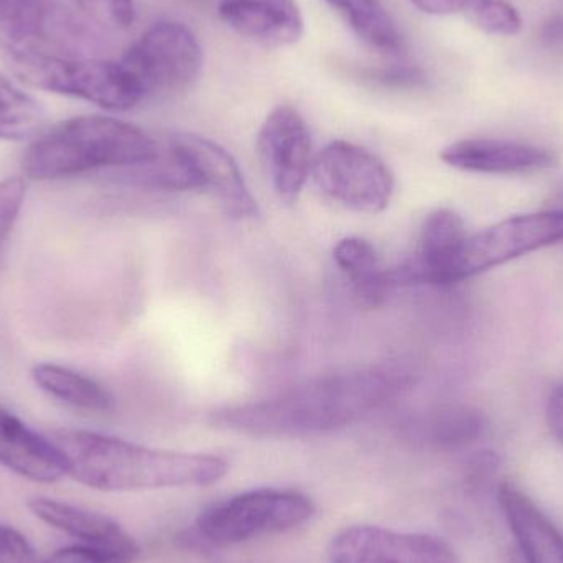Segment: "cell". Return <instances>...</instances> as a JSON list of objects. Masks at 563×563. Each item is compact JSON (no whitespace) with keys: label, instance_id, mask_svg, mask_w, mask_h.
<instances>
[{"label":"cell","instance_id":"1","mask_svg":"<svg viewBox=\"0 0 563 563\" xmlns=\"http://www.w3.org/2000/svg\"><path fill=\"white\" fill-rule=\"evenodd\" d=\"M409 383V374L397 367L341 371L314 377L271 399L221 407L210 413L208 422L260 439L320 435L369 416Z\"/></svg>","mask_w":563,"mask_h":563},{"label":"cell","instance_id":"2","mask_svg":"<svg viewBox=\"0 0 563 563\" xmlns=\"http://www.w3.org/2000/svg\"><path fill=\"white\" fill-rule=\"evenodd\" d=\"M53 443L62 453L66 475L98 492L200 488L220 482L230 468L221 456L148 449L82 430L56 433Z\"/></svg>","mask_w":563,"mask_h":563},{"label":"cell","instance_id":"3","mask_svg":"<svg viewBox=\"0 0 563 563\" xmlns=\"http://www.w3.org/2000/svg\"><path fill=\"white\" fill-rule=\"evenodd\" d=\"M161 154L152 135L106 115L59 122L26 148L22 170L32 180H62L101 168L142 167Z\"/></svg>","mask_w":563,"mask_h":563},{"label":"cell","instance_id":"4","mask_svg":"<svg viewBox=\"0 0 563 563\" xmlns=\"http://www.w3.org/2000/svg\"><path fill=\"white\" fill-rule=\"evenodd\" d=\"M0 53L10 71L26 85L85 99L108 111H129L147 96L122 62L59 55L42 43L9 36L0 42Z\"/></svg>","mask_w":563,"mask_h":563},{"label":"cell","instance_id":"5","mask_svg":"<svg viewBox=\"0 0 563 563\" xmlns=\"http://www.w3.org/2000/svg\"><path fill=\"white\" fill-rule=\"evenodd\" d=\"M313 512V503L301 493L251 489L205 508L197 518V532L210 544L227 548L290 531L305 525Z\"/></svg>","mask_w":563,"mask_h":563},{"label":"cell","instance_id":"6","mask_svg":"<svg viewBox=\"0 0 563 563\" xmlns=\"http://www.w3.org/2000/svg\"><path fill=\"white\" fill-rule=\"evenodd\" d=\"M318 190L357 213L377 214L393 200V172L377 155L346 141L328 144L311 165Z\"/></svg>","mask_w":563,"mask_h":563},{"label":"cell","instance_id":"7","mask_svg":"<svg viewBox=\"0 0 563 563\" xmlns=\"http://www.w3.org/2000/svg\"><path fill=\"white\" fill-rule=\"evenodd\" d=\"M122 63L137 76L145 95H175L197 81L203 48L184 23L164 20L142 33Z\"/></svg>","mask_w":563,"mask_h":563},{"label":"cell","instance_id":"8","mask_svg":"<svg viewBox=\"0 0 563 563\" xmlns=\"http://www.w3.org/2000/svg\"><path fill=\"white\" fill-rule=\"evenodd\" d=\"M563 243V210L518 214L468 236L455 280L478 276L519 257Z\"/></svg>","mask_w":563,"mask_h":563},{"label":"cell","instance_id":"9","mask_svg":"<svg viewBox=\"0 0 563 563\" xmlns=\"http://www.w3.org/2000/svg\"><path fill=\"white\" fill-rule=\"evenodd\" d=\"M181 167L190 175L195 190H203L217 200L234 220H256L260 207L233 155L210 139L195 134H174L168 139Z\"/></svg>","mask_w":563,"mask_h":563},{"label":"cell","instance_id":"10","mask_svg":"<svg viewBox=\"0 0 563 563\" xmlns=\"http://www.w3.org/2000/svg\"><path fill=\"white\" fill-rule=\"evenodd\" d=\"M331 563H460L455 549L437 536L379 526L341 529L328 544Z\"/></svg>","mask_w":563,"mask_h":563},{"label":"cell","instance_id":"11","mask_svg":"<svg viewBox=\"0 0 563 563\" xmlns=\"http://www.w3.org/2000/svg\"><path fill=\"white\" fill-rule=\"evenodd\" d=\"M257 152L282 203H297L313 165L305 119L288 106L274 109L257 135Z\"/></svg>","mask_w":563,"mask_h":563},{"label":"cell","instance_id":"12","mask_svg":"<svg viewBox=\"0 0 563 563\" xmlns=\"http://www.w3.org/2000/svg\"><path fill=\"white\" fill-rule=\"evenodd\" d=\"M468 236L459 213L446 208L432 211L423 221L416 254L400 266L389 267L394 288L456 284V264Z\"/></svg>","mask_w":563,"mask_h":563},{"label":"cell","instance_id":"13","mask_svg":"<svg viewBox=\"0 0 563 563\" xmlns=\"http://www.w3.org/2000/svg\"><path fill=\"white\" fill-rule=\"evenodd\" d=\"M26 506L35 518L49 528L71 536L78 544L104 552L115 563L137 561L141 552L137 542L108 516L43 496L30 499Z\"/></svg>","mask_w":563,"mask_h":563},{"label":"cell","instance_id":"14","mask_svg":"<svg viewBox=\"0 0 563 563\" xmlns=\"http://www.w3.org/2000/svg\"><path fill=\"white\" fill-rule=\"evenodd\" d=\"M440 158L459 170L486 175L534 174L558 164V155L549 148L501 139L453 142L443 148Z\"/></svg>","mask_w":563,"mask_h":563},{"label":"cell","instance_id":"15","mask_svg":"<svg viewBox=\"0 0 563 563\" xmlns=\"http://www.w3.org/2000/svg\"><path fill=\"white\" fill-rule=\"evenodd\" d=\"M220 19L257 45L282 48L303 35V16L295 0H223Z\"/></svg>","mask_w":563,"mask_h":563},{"label":"cell","instance_id":"16","mask_svg":"<svg viewBox=\"0 0 563 563\" xmlns=\"http://www.w3.org/2000/svg\"><path fill=\"white\" fill-rule=\"evenodd\" d=\"M486 430V417L476 407L449 404L407 417L400 435L409 445L430 452L452 453L475 445Z\"/></svg>","mask_w":563,"mask_h":563},{"label":"cell","instance_id":"17","mask_svg":"<svg viewBox=\"0 0 563 563\" xmlns=\"http://www.w3.org/2000/svg\"><path fill=\"white\" fill-rule=\"evenodd\" d=\"M0 465L35 483L66 476L65 462L53 440L36 433L15 413L0 406Z\"/></svg>","mask_w":563,"mask_h":563},{"label":"cell","instance_id":"18","mask_svg":"<svg viewBox=\"0 0 563 563\" xmlns=\"http://www.w3.org/2000/svg\"><path fill=\"white\" fill-rule=\"evenodd\" d=\"M499 505L526 563H563V536L528 495L503 483Z\"/></svg>","mask_w":563,"mask_h":563},{"label":"cell","instance_id":"19","mask_svg":"<svg viewBox=\"0 0 563 563\" xmlns=\"http://www.w3.org/2000/svg\"><path fill=\"white\" fill-rule=\"evenodd\" d=\"M333 260L360 307L374 310L386 303L394 285L389 267L383 266L373 244L361 238H344L334 246Z\"/></svg>","mask_w":563,"mask_h":563},{"label":"cell","instance_id":"20","mask_svg":"<svg viewBox=\"0 0 563 563\" xmlns=\"http://www.w3.org/2000/svg\"><path fill=\"white\" fill-rule=\"evenodd\" d=\"M32 377L43 393L73 409L88 413H108L114 409V397L104 386L69 367L40 363L33 367Z\"/></svg>","mask_w":563,"mask_h":563},{"label":"cell","instance_id":"21","mask_svg":"<svg viewBox=\"0 0 563 563\" xmlns=\"http://www.w3.org/2000/svg\"><path fill=\"white\" fill-rule=\"evenodd\" d=\"M347 23L354 35L376 52L397 55L404 38L396 20L380 0H324Z\"/></svg>","mask_w":563,"mask_h":563},{"label":"cell","instance_id":"22","mask_svg":"<svg viewBox=\"0 0 563 563\" xmlns=\"http://www.w3.org/2000/svg\"><path fill=\"white\" fill-rule=\"evenodd\" d=\"M73 20L53 0H0V30L9 38L43 43L52 30L71 32Z\"/></svg>","mask_w":563,"mask_h":563},{"label":"cell","instance_id":"23","mask_svg":"<svg viewBox=\"0 0 563 563\" xmlns=\"http://www.w3.org/2000/svg\"><path fill=\"white\" fill-rule=\"evenodd\" d=\"M45 124V108L0 75V141L20 142L38 137Z\"/></svg>","mask_w":563,"mask_h":563},{"label":"cell","instance_id":"24","mask_svg":"<svg viewBox=\"0 0 563 563\" xmlns=\"http://www.w3.org/2000/svg\"><path fill=\"white\" fill-rule=\"evenodd\" d=\"M463 12L476 29L489 35H518L522 19L518 10L506 0H470Z\"/></svg>","mask_w":563,"mask_h":563},{"label":"cell","instance_id":"25","mask_svg":"<svg viewBox=\"0 0 563 563\" xmlns=\"http://www.w3.org/2000/svg\"><path fill=\"white\" fill-rule=\"evenodd\" d=\"M86 15L109 29L125 30L135 16L132 0H71Z\"/></svg>","mask_w":563,"mask_h":563},{"label":"cell","instance_id":"26","mask_svg":"<svg viewBox=\"0 0 563 563\" xmlns=\"http://www.w3.org/2000/svg\"><path fill=\"white\" fill-rule=\"evenodd\" d=\"M25 197L26 184L23 178L10 177L0 181V251L12 234Z\"/></svg>","mask_w":563,"mask_h":563},{"label":"cell","instance_id":"27","mask_svg":"<svg viewBox=\"0 0 563 563\" xmlns=\"http://www.w3.org/2000/svg\"><path fill=\"white\" fill-rule=\"evenodd\" d=\"M0 563H43V558L16 529L0 525Z\"/></svg>","mask_w":563,"mask_h":563},{"label":"cell","instance_id":"28","mask_svg":"<svg viewBox=\"0 0 563 563\" xmlns=\"http://www.w3.org/2000/svg\"><path fill=\"white\" fill-rule=\"evenodd\" d=\"M499 468V460L495 453L482 452L470 460L465 472V486L468 493L478 495L492 485L493 476Z\"/></svg>","mask_w":563,"mask_h":563},{"label":"cell","instance_id":"29","mask_svg":"<svg viewBox=\"0 0 563 563\" xmlns=\"http://www.w3.org/2000/svg\"><path fill=\"white\" fill-rule=\"evenodd\" d=\"M43 563H115L104 552L88 545L76 544L53 552L49 558L43 559Z\"/></svg>","mask_w":563,"mask_h":563},{"label":"cell","instance_id":"30","mask_svg":"<svg viewBox=\"0 0 563 563\" xmlns=\"http://www.w3.org/2000/svg\"><path fill=\"white\" fill-rule=\"evenodd\" d=\"M369 79L379 82L380 86L386 88H416L423 81V73L417 68H393L380 69L369 75Z\"/></svg>","mask_w":563,"mask_h":563},{"label":"cell","instance_id":"31","mask_svg":"<svg viewBox=\"0 0 563 563\" xmlns=\"http://www.w3.org/2000/svg\"><path fill=\"white\" fill-rule=\"evenodd\" d=\"M545 420L552 435L563 445V384L551 390L545 404Z\"/></svg>","mask_w":563,"mask_h":563},{"label":"cell","instance_id":"32","mask_svg":"<svg viewBox=\"0 0 563 563\" xmlns=\"http://www.w3.org/2000/svg\"><path fill=\"white\" fill-rule=\"evenodd\" d=\"M539 36H541L544 48L563 55V13L549 16L542 25Z\"/></svg>","mask_w":563,"mask_h":563},{"label":"cell","instance_id":"33","mask_svg":"<svg viewBox=\"0 0 563 563\" xmlns=\"http://www.w3.org/2000/svg\"><path fill=\"white\" fill-rule=\"evenodd\" d=\"M417 9L429 15H450L465 10L470 0H410Z\"/></svg>","mask_w":563,"mask_h":563},{"label":"cell","instance_id":"34","mask_svg":"<svg viewBox=\"0 0 563 563\" xmlns=\"http://www.w3.org/2000/svg\"><path fill=\"white\" fill-rule=\"evenodd\" d=\"M552 200L555 201L554 208H558V210H563V190L559 191V194L555 195V197L552 198Z\"/></svg>","mask_w":563,"mask_h":563}]
</instances>
